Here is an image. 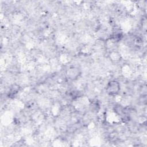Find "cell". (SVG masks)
<instances>
[{
    "instance_id": "obj_1",
    "label": "cell",
    "mask_w": 147,
    "mask_h": 147,
    "mask_svg": "<svg viewBox=\"0 0 147 147\" xmlns=\"http://www.w3.org/2000/svg\"><path fill=\"white\" fill-rule=\"evenodd\" d=\"M104 91L111 97H118L121 92V82L117 79H111L106 84Z\"/></svg>"
}]
</instances>
